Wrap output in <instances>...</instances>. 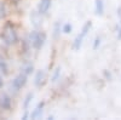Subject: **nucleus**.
I'll return each instance as SVG.
<instances>
[{
    "instance_id": "obj_1",
    "label": "nucleus",
    "mask_w": 121,
    "mask_h": 120,
    "mask_svg": "<svg viewBox=\"0 0 121 120\" xmlns=\"http://www.w3.org/2000/svg\"><path fill=\"white\" fill-rule=\"evenodd\" d=\"M1 39L4 44L6 45H15L18 43V34L16 32V28L11 22H6L4 28H3V33H1Z\"/></svg>"
},
{
    "instance_id": "obj_2",
    "label": "nucleus",
    "mask_w": 121,
    "mask_h": 120,
    "mask_svg": "<svg viewBox=\"0 0 121 120\" xmlns=\"http://www.w3.org/2000/svg\"><path fill=\"white\" fill-rule=\"evenodd\" d=\"M28 40L30 41V45L34 50L39 51L41 50L43 46L45 45V41H46V34L43 33V32H38V31H33L32 33L29 34L28 36Z\"/></svg>"
},
{
    "instance_id": "obj_3",
    "label": "nucleus",
    "mask_w": 121,
    "mask_h": 120,
    "mask_svg": "<svg viewBox=\"0 0 121 120\" xmlns=\"http://www.w3.org/2000/svg\"><path fill=\"white\" fill-rule=\"evenodd\" d=\"M91 28H92V22L91 21L85 22V24L81 28V32L76 35V38L74 39V41H73V49L75 50V51H80V49H81V46L84 44V40L87 36L88 32L91 31Z\"/></svg>"
},
{
    "instance_id": "obj_4",
    "label": "nucleus",
    "mask_w": 121,
    "mask_h": 120,
    "mask_svg": "<svg viewBox=\"0 0 121 120\" xmlns=\"http://www.w3.org/2000/svg\"><path fill=\"white\" fill-rule=\"evenodd\" d=\"M27 74H24V73H19L18 75H16L15 78H13V80L11 81V89L13 90V91H19L22 87H24L26 86V84H27Z\"/></svg>"
},
{
    "instance_id": "obj_5",
    "label": "nucleus",
    "mask_w": 121,
    "mask_h": 120,
    "mask_svg": "<svg viewBox=\"0 0 121 120\" xmlns=\"http://www.w3.org/2000/svg\"><path fill=\"white\" fill-rule=\"evenodd\" d=\"M12 107V98L7 93H1L0 95V109L1 111H10Z\"/></svg>"
},
{
    "instance_id": "obj_6",
    "label": "nucleus",
    "mask_w": 121,
    "mask_h": 120,
    "mask_svg": "<svg viewBox=\"0 0 121 120\" xmlns=\"http://www.w3.org/2000/svg\"><path fill=\"white\" fill-rule=\"evenodd\" d=\"M46 81V73L44 71H38L34 76V85L36 87H41Z\"/></svg>"
},
{
    "instance_id": "obj_7",
    "label": "nucleus",
    "mask_w": 121,
    "mask_h": 120,
    "mask_svg": "<svg viewBox=\"0 0 121 120\" xmlns=\"http://www.w3.org/2000/svg\"><path fill=\"white\" fill-rule=\"evenodd\" d=\"M44 107H45V102L41 101V102H39L35 108L32 111V113H30V119H38L43 115V112H44Z\"/></svg>"
},
{
    "instance_id": "obj_8",
    "label": "nucleus",
    "mask_w": 121,
    "mask_h": 120,
    "mask_svg": "<svg viewBox=\"0 0 121 120\" xmlns=\"http://www.w3.org/2000/svg\"><path fill=\"white\" fill-rule=\"evenodd\" d=\"M51 0H41V1L39 3V5H38V12L40 13V15H46L47 12H48V10H50V7H51Z\"/></svg>"
},
{
    "instance_id": "obj_9",
    "label": "nucleus",
    "mask_w": 121,
    "mask_h": 120,
    "mask_svg": "<svg viewBox=\"0 0 121 120\" xmlns=\"http://www.w3.org/2000/svg\"><path fill=\"white\" fill-rule=\"evenodd\" d=\"M95 13L97 16H103V13H104V1L103 0H95Z\"/></svg>"
},
{
    "instance_id": "obj_10",
    "label": "nucleus",
    "mask_w": 121,
    "mask_h": 120,
    "mask_svg": "<svg viewBox=\"0 0 121 120\" xmlns=\"http://www.w3.org/2000/svg\"><path fill=\"white\" fill-rule=\"evenodd\" d=\"M0 73L3 75H7L9 74V66H7V62L5 57H3L0 55Z\"/></svg>"
},
{
    "instance_id": "obj_11",
    "label": "nucleus",
    "mask_w": 121,
    "mask_h": 120,
    "mask_svg": "<svg viewBox=\"0 0 121 120\" xmlns=\"http://www.w3.org/2000/svg\"><path fill=\"white\" fill-rule=\"evenodd\" d=\"M21 72L27 74V75H30L33 72H34V66L33 63H30V62H26L22 67H21Z\"/></svg>"
},
{
    "instance_id": "obj_12",
    "label": "nucleus",
    "mask_w": 121,
    "mask_h": 120,
    "mask_svg": "<svg viewBox=\"0 0 121 120\" xmlns=\"http://www.w3.org/2000/svg\"><path fill=\"white\" fill-rule=\"evenodd\" d=\"M33 97H34V95L32 92L27 93V96L24 97V101H23V109H24V111H28L29 104L32 103V101H33Z\"/></svg>"
},
{
    "instance_id": "obj_13",
    "label": "nucleus",
    "mask_w": 121,
    "mask_h": 120,
    "mask_svg": "<svg viewBox=\"0 0 121 120\" xmlns=\"http://www.w3.org/2000/svg\"><path fill=\"white\" fill-rule=\"evenodd\" d=\"M60 32H62V27H60V22H56L53 26V38L58 39V36L60 35Z\"/></svg>"
},
{
    "instance_id": "obj_14",
    "label": "nucleus",
    "mask_w": 121,
    "mask_h": 120,
    "mask_svg": "<svg viewBox=\"0 0 121 120\" xmlns=\"http://www.w3.org/2000/svg\"><path fill=\"white\" fill-rule=\"evenodd\" d=\"M59 79H60V67H57L53 71V74L51 76V83H57Z\"/></svg>"
},
{
    "instance_id": "obj_15",
    "label": "nucleus",
    "mask_w": 121,
    "mask_h": 120,
    "mask_svg": "<svg viewBox=\"0 0 121 120\" xmlns=\"http://www.w3.org/2000/svg\"><path fill=\"white\" fill-rule=\"evenodd\" d=\"M72 31H73V26L70 24V23H64L62 26V32L64 34H70V33H72Z\"/></svg>"
},
{
    "instance_id": "obj_16",
    "label": "nucleus",
    "mask_w": 121,
    "mask_h": 120,
    "mask_svg": "<svg viewBox=\"0 0 121 120\" xmlns=\"http://www.w3.org/2000/svg\"><path fill=\"white\" fill-rule=\"evenodd\" d=\"M39 16H41L39 12H36V13H33L32 16H30V18H32V22H33V24L35 26V27H38V26H40V19H39Z\"/></svg>"
},
{
    "instance_id": "obj_17",
    "label": "nucleus",
    "mask_w": 121,
    "mask_h": 120,
    "mask_svg": "<svg viewBox=\"0 0 121 120\" xmlns=\"http://www.w3.org/2000/svg\"><path fill=\"white\" fill-rule=\"evenodd\" d=\"M6 6L4 3H0V19H3L6 17Z\"/></svg>"
},
{
    "instance_id": "obj_18",
    "label": "nucleus",
    "mask_w": 121,
    "mask_h": 120,
    "mask_svg": "<svg viewBox=\"0 0 121 120\" xmlns=\"http://www.w3.org/2000/svg\"><path fill=\"white\" fill-rule=\"evenodd\" d=\"M100 44H102V38H100V36H96V38H95V40H93V45H92L93 50L99 49Z\"/></svg>"
},
{
    "instance_id": "obj_19",
    "label": "nucleus",
    "mask_w": 121,
    "mask_h": 120,
    "mask_svg": "<svg viewBox=\"0 0 121 120\" xmlns=\"http://www.w3.org/2000/svg\"><path fill=\"white\" fill-rule=\"evenodd\" d=\"M116 38L119 39V40H121V26L117 28V33H116Z\"/></svg>"
},
{
    "instance_id": "obj_20",
    "label": "nucleus",
    "mask_w": 121,
    "mask_h": 120,
    "mask_svg": "<svg viewBox=\"0 0 121 120\" xmlns=\"http://www.w3.org/2000/svg\"><path fill=\"white\" fill-rule=\"evenodd\" d=\"M117 17H119V23L121 26V7L117 9Z\"/></svg>"
},
{
    "instance_id": "obj_21",
    "label": "nucleus",
    "mask_w": 121,
    "mask_h": 120,
    "mask_svg": "<svg viewBox=\"0 0 121 120\" xmlns=\"http://www.w3.org/2000/svg\"><path fill=\"white\" fill-rule=\"evenodd\" d=\"M4 86V80H3V76H0V89Z\"/></svg>"
},
{
    "instance_id": "obj_22",
    "label": "nucleus",
    "mask_w": 121,
    "mask_h": 120,
    "mask_svg": "<svg viewBox=\"0 0 121 120\" xmlns=\"http://www.w3.org/2000/svg\"><path fill=\"white\" fill-rule=\"evenodd\" d=\"M11 1H12V3H15V4H18L19 1H21V0H11Z\"/></svg>"
}]
</instances>
